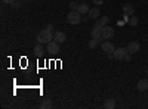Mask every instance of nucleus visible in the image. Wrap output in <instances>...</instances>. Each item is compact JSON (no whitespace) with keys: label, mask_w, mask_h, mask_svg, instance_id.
<instances>
[{"label":"nucleus","mask_w":148,"mask_h":109,"mask_svg":"<svg viewBox=\"0 0 148 109\" xmlns=\"http://www.w3.org/2000/svg\"><path fill=\"white\" fill-rule=\"evenodd\" d=\"M101 47H102V52H105L107 55H111V53H114V50H116L114 44L111 43V41H102Z\"/></svg>","instance_id":"nucleus-4"},{"label":"nucleus","mask_w":148,"mask_h":109,"mask_svg":"<svg viewBox=\"0 0 148 109\" xmlns=\"http://www.w3.org/2000/svg\"><path fill=\"white\" fill-rule=\"evenodd\" d=\"M99 15H101V10L98 9V7L89 9V12H88V18H89V19H96Z\"/></svg>","instance_id":"nucleus-10"},{"label":"nucleus","mask_w":148,"mask_h":109,"mask_svg":"<svg viewBox=\"0 0 148 109\" xmlns=\"http://www.w3.org/2000/svg\"><path fill=\"white\" fill-rule=\"evenodd\" d=\"M46 50H47L49 53H58V52H59V43L55 41V40H52L51 43H47Z\"/></svg>","instance_id":"nucleus-5"},{"label":"nucleus","mask_w":148,"mask_h":109,"mask_svg":"<svg viewBox=\"0 0 148 109\" xmlns=\"http://www.w3.org/2000/svg\"><path fill=\"white\" fill-rule=\"evenodd\" d=\"M82 15H86L89 12V5H86V3H82V5H79V9H77Z\"/></svg>","instance_id":"nucleus-16"},{"label":"nucleus","mask_w":148,"mask_h":109,"mask_svg":"<svg viewBox=\"0 0 148 109\" xmlns=\"http://www.w3.org/2000/svg\"><path fill=\"white\" fill-rule=\"evenodd\" d=\"M34 53H36L37 56H43V53H45V47H43L42 43H37V44L34 46Z\"/></svg>","instance_id":"nucleus-12"},{"label":"nucleus","mask_w":148,"mask_h":109,"mask_svg":"<svg viewBox=\"0 0 148 109\" xmlns=\"http://www.w3.org/2000/svg\"><path fill=\"white\" fill-rule=\"evenodd\" d=\"M147 72H148V69H147Z\"/></svg>","instance_id":"nucleus-26"},{"label":"nucleus","mask_w":148,"mask_h":109,"mask_svg":"<svg viewBox=\"0 0 148 109\" xmlns=\"http://www.w3.org/2000/svg\"><path fill=\"white\" fill-rule=\"evenodd\" d=\"M136 87H138V90H139V91H145V90L148 89V80H147V78H144V80H139Z\"/></svg>","instance_id":"nucleus-11"},{"label":"nucleus","mask_w":148,"mask_h":109,"mask_svg":"<svg viewBox=\"0 0 148 109\" xmlns=\"http://www.w3.org/2000/svg\"><path fill=\"white\" fill-rule=\"evenodd\" d=\"M126 53H127V49H125V47H119V49H116L114 50V59H117V60H120V59H125V56H126Z\"/></svg>","instance_id":"nucleus-6"},{"label":"nucleus","mask_w":148,"mask_h":109,"mask_svg":"<svg viewBox=\"0 0 148 109\" xmlns=\"http://www.w3.org/2000/svg\"><path fill=\"white\" fill-rule=\"evenodd\" d=\"M114 37V28L111 27H104L102 28V34H101V40H111Z\"/></svg>","instance_id":"nucleus-3"},{"label":"nucleus","mask_w":148,"mask_h":109,"mask_svg":"<svg viewBox=\"0 0 148 109\" xmlns=\"http://www.w3.org/2000/svg\"><path fill=\"white\" fill-rule=\"evenodd\" d=\"M25 2H30V0H25Z\"/></svg>","instance_id":"nucleus-25"},{"label":"nucleus","mask_w":148,"mask_h":109,"mask_svg":"<svg viewBox=\"0 0 148 109\" xmlns=\"http://www.w3.org/2000/svg\"><path fill=\"white\" fill-rule=\"evenodd\" d=\"M139 47H141V44H139V41H130L129 44H127V52L129 53H136V52H139Z\"/></svg>","instance_id":"nucleus-7"},{"label":"nucleus","mask_w":148,"mask_h":109,"mask_svg":"<svg viewBox=\"0 0 148 109\" xmlns=\"http://www.w3.org/2000/svg\"><path fill=\"white\" fill-rule=\"evenodd\" d=\"M104 108H105V109H113V108H116L114 99H107V100L104 102Z\"/></svg>","instance_id":"nucleus-15"},{"label":"nucleus","mask_w":148,"mask_h":109,"mask_svg":"<svg viewBox=\"0 0 148 109\" xmlns=\"http://www.w3.org/2000/svg\"><path fill=\"white\" fill-rule=\"evenodd\" d=\"M52 40H53V31H49L47 28L37 34V41L42 43V44H47V43H51Z\"/></svg>","instance_id":"nucleus-1"},{"label":"nucleus","mask_w":148,"mask_h":109,"mask_svg":"<svg viewBox=\"0 0 148 109\" xmlns=\"http://www.w3.org/2000/svg\"><path fill=\"white\" fill-rule=\"evenodd\" d=\"M49 31H53V25H52V24H47V27H46Z\"/></svg>","instance_id":"nucleus-24"},{"label":"nucleus","mask_w":148,"mask_h":109,"mask_svg":"<svg viewBox=\"0 0 148 109\" xmlns=\"http://www.w3.org/2000/svg\"><path fill=\"white\" fill-rule=\"evenodd\" d=\"M108 16H104V18H101V19H98L96 22H95V25H93V28H99V30H102L104 27H107V24H108Z\"/></svg>","instance_id":"nucleus-8"},{"label":"nucleus","mask_w":148,"mask_h":109,"mask_svg":"<svg viewBox=\"0 0 148 109\" xmlns=\"http://www.w3.org/2000/svg\"><path fill=\"white\" fill-rule=\"evenodd\" d=\"M40 108H42V109H51V108H52V102L49 100V99H45V100L40 103Z\"/></svg>","instance_id":"nucleus-17"},{"label":"nucleus","mask_w":148,"mask_h":109,"mask_svg":"<svg viewBox=\"0 0 148 109\" xmlns=\"http://www.w3.org/2000/svg\"><path fill=\"white\" fill-rule=\"evenodd\" d=\"M98 43H99V40H96V39H92V40L89 41V47H90V49H95V47L98 46Z\"/></svg>","instance_id":"nucleus-18"},{"label":"nucleus","mask_w":148,"mask_h":109,"mask_svg":"<svg viewBox=\"0 0 148 109\" xmlns=\"http://www.w3.org/2000/svg\"><path fill=\"white\" fill-rule=\"evenodd\" d=\"M101 34H102V30H99V28H93V30H92V39H96V40H99V41H101Z\"/></svg>","instance_id":"nucleus-14"},{"label":"nucleus","mask_w":148,"mask_h":109,"mask_svg":"<svg viewBox=\"0 0 148 109\" xmlns=\"http://www.w3.org/2000/svg\"><path fill=\"white\" fill-rule=\"evenodd\" d=\"M123 12H125V15H133V12H135V7L132 5H123Z\"/></svg>","instance_id":"nucleus-13"},{"label":"nucleus","mask_w":148,"mask_h":109,"mask_svg":"<svg viewBox=\"0 0 148 109\" xmlns=\"http://www.w3.org/2000/svg\"><path fill=\"white\" fill-rule=\"evenodd\" d=\"M70 9H71V10H77V9H79V5H77L76 2H71V3H70Z\"/></svg>","instance_id":"nucleus-20"},{"label":"nucleus","mask_w":148,"mask_h":109,"mask_svg":"<svg viewBox=\"0 0 148 109\" xmlns=\"http://www.w3.org/2000/svg\"><path fill=\"white\" fill-rule=\"evenodd\" d=\"M130 55H132V53H129V52H127V53H126V56H125V59H126V60H130V59H132V56H130Z\"/></svg>","instance_id":"nucleus-23"},{"label":"nucleus","mask_w":148,"mask_h":109,"mask_svg":"<svg viewBox=\"0 0 148 109\" xmlns=\"http://www.w3.org/2000/svg\"><path fill=\"white\" fill-rule=\"evenodd\" d=\"M53 40L61 44V43H64L67 40V37H65V34L62 31H56V32H53Z\"/></svg>","instance_id":"nucleus-9"},{"label":"nucleus","mask_w":148,"mask_h":109,"mask_svg":"<svg viewBox=\"0 0 148 109\" xmlns=\"http://www.w3.org/2000/svg\"><path fill=\"white\" fill-rule=\"evenodd\" d=\"M67 21H68V24H71V25H77V24H80V21H82V14L79 10H71L68 14V16H67Z\"/></svg>","instance_id":"nucleus-2"},{"label":"nucleus","mask_w":148,"mask_h":109,"mask_svg":"<svg viewBox=\"0 0 148 109\" xmlns=\"http://www.w3.org/2000/svg\"><path fill=\"white\" fill-rule=\"evenodd\" d=\"M92 2H93L95 5H102V3H104V0H92Z\"/></svg>","instance_id":"nucleus-22"},{"label":"nucleus","mask_w":148,"mask_h":109,"mask_svg":"<svg viewBox=\"0 0 148 109\" xmlns=\"http://www.w3.org/2000/svg\"><path fill=\"white\" fill-rule=\"evenodd\" d=\"M2 2L6 5H12V3H15V0H2Z\"/></svg>","instance_id":"nucleus-21"},{"label":"nucleus","mask_w":148,"mask_h":109,"mask_svg":"<svg viewBox=\"0 0 148 109\" xmlns=\"http://www.w3.org/2000/svg\"><path fill=\"white\" fill-rule=\"evenodd\" d=\"M129 22H130V25H133V27L138 25V18H136V16H132V18L129 19Z\"/></svg>","instance_id":"nucleus-19"}]
</instances>
